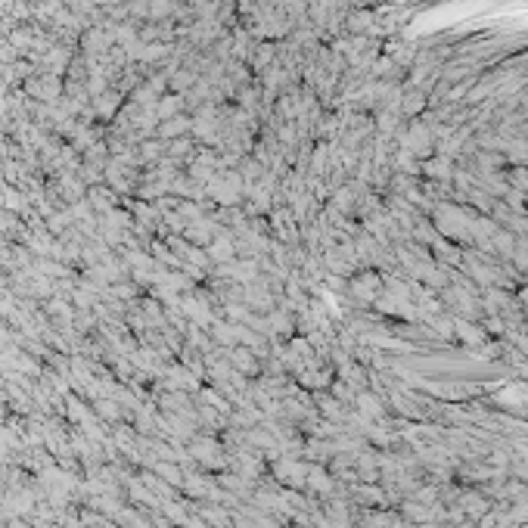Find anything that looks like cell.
<instances>
[{
	"instance_id": "obj_1",
	"label": "cell",
	"mask_w": 528,
	"mask_h": 528,
	"mask_svg": "<svg viewBox=\"0 0 528 528\" xmlns=\"http://www.w3.org/2000/svg\"><path fill=\"white\" fill-rule=\"evenodd\" d=\"M60 75H50V72H44L40 78H31L28 81V94L31 96H38V100H44V103H56L60 100Z\"/></svg>"
},
{
	"instance_id": "obj_2",
	"label": "cell",
	"mask_w": 528,
	"mask_h": 528,
	"mask_svg": "<svg viewBox=\"0 0 528 528\" xmlns=\"http://www.w3.org/2000/svg\"><path fill=\"white\" fill-rule=\"evenodd\" d=\"M184 131H190V118L186 116H174V118H165L159 125V137H165V140H177Z\"/></svg>"
},
{
	"instance_id": "obj_3",
	"label": "cell",
	"mask_w": 528,
	"mask_h": 528,
	"mask_svg": "<svg viewBox=\"0 0 528 528\" xmlns=\"http://www.w3.org/2000/svg\"><path fill=\"white\" fill-rule=\"evenodd\" d=\"M181 109H184V100L181 96H165V100H159L156 103V112H159V118L165 121V118H174V116H181Z\"/></svg>"
},
{
	"instance_id": "obj_4",
	"label": "cell",
	"mask_w": 528,
	"mask_h": 528,
	"mask_svg": "<svg viewBox=\"0 0 528 528\" xmlns=\"http://www.w3.org/2000/svg\"><path fill=\"white\" fill-rule=\"evenodd\" d=\"M116 106H118V94H116V91H109V94L103 91V94L94 100V112H96V116H103V118H109L112 112H116Z\"/></svg>"
},
{
	"instance_id": "obj_5",
	"label": "cell",
	"mask_w": 528,
	"mask_h": 528,
	"mask_svg": "<svg viewBox=\"0 0 528 528\" xmlns=\"http://www.w3.org/2000/svg\"><path fill=\"white\" fill-rule=\"evenodd\" d=\"M230 252H233V242H230V240H218L215 246H211V255H215L218 262H224V258H230Z\"/></svg>"
},
{
	"instance_id": "obj_6",
	"label": "cell",
	"mask_w": 528,
	"mask_h": 528,
	"mask_svg": "<svg viewBox=\"0 0 528 528\" xmlns=\"http://www.w3.org/2000/svg\"><path fill=\"white\" fill-rule=\"evenodd\" d=\"M190 81H193V75H190V72H181V75H172V91L184 94V87L190 84Z\"/></svg>"
},
{
	"instance_id": "obj_7",
	"label": "cell",
	"mask_w": 528,
	"mask_h": 528,
	"mask_svg": "<svg viewBox=\"0 0 528 528\" xmlns=\"http://www.w3.org/2000/svg\"><path fill=\"white\" fill-rule=\"evenodd\" d=\"M186 150H190V140H186V137H177V143H172V156H184Z\"/></svg>"
},
{
	"instance_id": "obj_8",
	"label": "cell",
	"mask_w": 528,
	"mask_h": 528,
	"mask_svg": "<svg viewBox=\"0 0 528 528\" xmlns=\"http://www.w3.org/2000/svg\"><path fill=\"white\" fill-rule=\"evenodd\" d=\"M159 152H162V146H159V143H146V146H143V156H146V159H156Z\"/></svg>"
},
{
	"instance_id": "obj_9",
	"label": "cell",
	"mask_w": 528,
	"mask_h": 528,
	"mask_svg": "<svg viewBox=\"0 0 528 528\" xmlns=\"http://www.w3.org/2000/svg\"><path fill=\"white\" fill-rule=\"evenodd\" d=\"M103 4H121V0H103Z\"/></svg>"
}]
</instances>
